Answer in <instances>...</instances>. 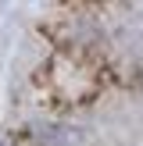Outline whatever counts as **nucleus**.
<instances>
[{"label": "nucleus", "mask_w": 143, "mask_h": 146, "mask_svg": "<svg viewBox=\"0 0 143 146\" xmlns=\"http://www.w3.org/2000/svg\"><path fill=\"white\" fill-rule=\"evenodd\" d=\"M43 86L47 93L64 107H82L104 86L100 68L82 54V50H57L43 68Z\"/></svg>", "instance_id": "obj_1"}, {"label": "nucleus", "mask_w": 143, "mask_h": 146, "mask_svg": "<svg viewBox=\"0 0 143 146\" xmlns=\"http://www.w3.org/2000/svg\"><path fill=\"white\" fill-rule=\"evenodd\" d=\"M0 146H14V135L11 132H0Z\"/></svg>", "instance_id": "obj_2"}]
</instances>
